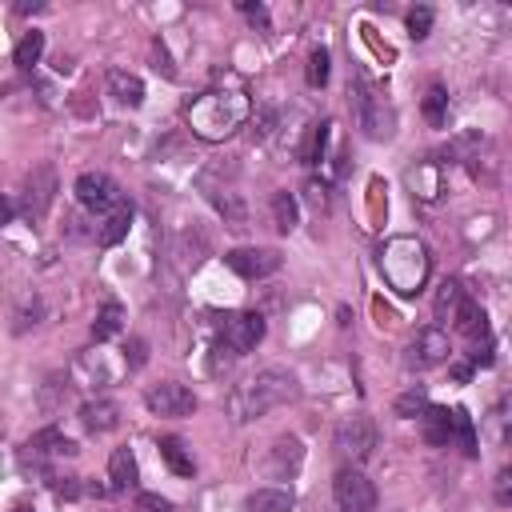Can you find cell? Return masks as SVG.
Wrapping results in <instances>:
<instances>
[{"label": "cell", "mask_w": 512, "mask_h": 512, "mask_svg": "<svg viewBox=\"0 0 512 512\" xmlns=\"http://www.w3.org/2000/svg\"><path fill=\"white\" fill-rule=\"evenodd\" d=\"M296 396H300V380L288 368H260L228 392V412H232L236 424H244L252 416H264L268 408H280V404L296 400Z\"/></svg>", "instance_id": "obj_1"}, {"label": "cell", "mask_w": 512, "mask_h": 512, "mask_svg": "<svg viewBox=\"0 0 512 512\" xmlns=\"http://www.w3.org/2000/svg\"><path fill=\"white\" fill-rule=\"evenodd\" d=\"M244 116H248V96H244L240 88H232V92L212 88V92H204V96H196V100L188 104V124H192V132L204 136V140H224V136H232V132L244 124Z\"/></svg>", "instance_id": "obj_2"}, {"label": "cell", "mask_w": 512, "mask_h": 512, "mask_svg": "<svg viewBox=\"0 0 512 512\" xmlns=\"http://www.w3.org/2000/svg\"><path fill=\"white\" fill-rule=\"evenodd\" d=\"M380 272H384V280H388L400 296L420 292V284H424V276H428V252H424V244L412 240V236L388 240L384 252H380Z\"/></svg>", "instance_id": "obj_3"}, {"label": "cell", "mask_w": 512, "mask_h": 512, "mask_svg": "<svg viewBox=\"0 0 512 512\" xmlns=\"http://www.w3.org/2000/svg\"><path fill=\"white\" fill-rule=\"evenodd\" d=\"M352 104H356V120H360V128H364L368 140H392L396 116H392V104H388L380 92H372L364 80H356Z\"/></svg>", "instance_id": "obj_4"}, {"label": "cell", "mask_w": 512, "mask_h": 512, "mask_svg": "<svg viewBox=\"0 0 512 512\" xmlns=\"http://www.w3.org/2000/svg\"><path fill=\"white\" fill-rule=\"evenodd\" d=\"M332 448H336V456L340 460H348V464H360V460H368L372 456V448H376V424H372V416H344L340 424H336V432H332Z\"/></svg>", "instance_id": "obj_5"}, {"label": "cell", "mask_w": 512, "mask_h": 512, "mask_svg": "<svg viewBox=\"0 0 512 512\" xmlns=\"http://www.w3.org/2000/svg\"><path fill=\"white\" fill-rule=\"evenodd\" d=\"M332 500L340 512H376V484L356 464H344L332 480Z\"/></svg>", "instance_id": "obj_6"}, {"label": "cell", "mask_w": 512, "mask_h": 512, "mask_svg": "<svg viewBox=\"0 0 512 512\" xmlns=\"http://www.w3.org/2000/svg\"><path fill=\"white\" fill-rule=\"evenodd\" d=\"M452 328L472 344V364H488L492 360V328H488V316H484L480 304L464 300V308L456 312Z\"/></svg>", "instance_id": "obj_7"}, {"label": "cell", "mask_w": 512, "mask_h": 512, "mask_svg": "<svg viewBox=\"0 0 512 512\" xmlns=\"http://www.w3.org/2000/svg\"><path fill=\"white\" fill-rule=\"evenodd\" d=\"M260 340H264V316L260 312H232V316H224L220 344H228L232 356L252 352Z\"/></svg>", "instance_id": "obj_8"}, {"label": "cell", "mask_w": 512, "mask_h": 512, "mask_svg": "<svg viewBox=\"0 0 512 512\" xmlns=\"http://www.w3.org/2000/svg\"><path fill=\"white\" fill-rule=\"evenodd\" d=\"M452 356V344H448V332L444 328H420L416 332V340L408 344V352H404V364L408 368H416V372H424V368H436V364H444Z\"/></svg>", "instance_id": "obj_9"}, {"label": "cell", "mask_w": 512, "mask_h": 512, "mask_svg": "<svg viewBox=\"0 0 512 512\" xmlns=\"http://www.w3.org/2000/svg\"><path fill=\"white\" fill-rule=\"evenodd\" d=\"M144 404H148L152 416H192V412H196L192 388H184V384H176V380L152 384V388L144 392Z\"/></svg>", "instance_id": "obj_10"}, {"label": "cell", "mask_w": 512, "mask_h": 512, "mask_svg": "<svg viewBox=\"0 0 512 512\" xmlns=\"http://www.w3.org/2000/svg\"><path fill=\"white\" fill-rule=\"evenodd\" d=\"M76 200H80L84 208H92V212H116V208L124 204L116 180L104 176V172H84V176L76 180Z\"/></svg>", "instance_id": "obj_11"}, {"label": "cell", "mask_w": 512, "mask_h": 512, "mask_svg": "<svg viewBox=\"0 0 512 512\" xmlns=\"http://www.w3.org/2000/svg\"><path fill=\"white\" fill-rule=\"evenodd\" d=\"M224 264H228L236 276H244V280H264V276H272V272L284 264V256H280L276 248H232V252L224 256Z\"/></svg>", "instance_id": "obj_12"}, {"label": "cell", "mask_w": 512, "mask_h": 512, "mask_svg": "<svg viewBox=\"0 0 512 512\" xmlns=\"http://www.w3.org/2000/svg\"><path fill=\"white\" fill-rule=\"evenodd\" d=\"M300 464H304V444H300L296 436H280V440L272 444L268 472H272L276 480H288V476H296V472H300Z\"/></svg>", "instance_id": "obj_13"}, {"label": "cell", "mask_w": 512, "mask_h": 512, "mask_svg": "<svg viewBox=\"0 0 512 512\" xmlns=\"http://www.w3.org/2000/svg\"><path fill=\"white\" fill-rule=\"evenodd\" d=\"M108 96H116V100L128 104V108H140V104H144V80H140L136 72L112 68V72H108Z\"/></svg>", "instance_id": "obj_14"}, {"label": "cell", "mask_w": 512, "mask_h": 512, "mask_svg": "<svg viewBox=\"0 0 512 512\" xmlns=\"http://www.w3.org/2000/svg\"><path fill=\"white\" fill-rule=\"evenodd\" d=\"M80 424L88 428V432H112L116 424H120V408L112 404V400H88V404H80Z\"/></svg>", "instance_id": "obj_15"}, {"label": "cell", "mask_w": 512, "mask_h": 512, "mask_svg": "<svg viewBox=\"0 0 512 512\" xmlns=\"http://www.w3.org/2000/svg\"><path fill=\"white\" fill-rule=\"evenodd\" d=\"M160 460L176 472V476H192L196 472V460H192V448L180 440V436H160Z\"/></svg>", "instance_id": "obj_16"}, {"label": "cell", "mask_w": 512, "mask_h": 512, "mask_svg": "<svg viewBox=\"0 0 512 512\" xmlns=\"http://www.w3.org/2000/svg\"><path fill=\"white\" fill-rule=\"evenodd\" d=\"M76 452V444L68 440V436H60L56 428H44V432H36L32 440H28V456L32 460H44V456H72Z\"/></svg>", "instance_id": "obj_17"}, {"label": "cell", "mask_w": 512, "mask_h": 512, "mask_svg": "<svg viewBox=\"0 0 512 512\" xmlns=\"http://www.w3.org/2000/svg\"><path fill=\"white\" fill-rule=\"evenodd\" d=\"M136 456H132V448H116L112 452V460H108V480H112V492H128V488H136Z\"/></svg>", "instance_id": "obj_18"}, {"label": "cell", "mask_w": 512, "mask_h": 512, "mask_svg": "<svg viewBox=\"0 0 512 512\" xmlns=\"http://www.w3.org/2000/svg\"><path fill=\"white\" fill-rule=\"evenodd\" d=\"M420 420H424V440H428V444H436V448L452 444V412H448V408H432V404H428V412H424Z\"/></svg>", "instance_id": "obj_19"}, {"label": "cell", "mask_w": 512, "mask_h": 512, "mask_svg": "<svg viewBox=\"0 0 512 512\" xmlns=\"http://www.w3.org/2000/svg\"><path fill=\"white\" fill-rule=\"evenodd\" d=\"M464 300H468V296H464V288H460L456 280H444V284H440V292H436V308H432V312H436V320H440V324H452V320H456V312L464 308Z\"/></svg>", "instance_id": "obj_20"}, {"label": "cell", "mask_w": 512, "mask_h": 512, "mask_svg": "<svg viewBox=\"0 0 512 512\" xmlns=\"http://www.w3.org/2000/svg\"><path fill=\"white\" fill-rule=\"evenodd\" d=\"M128 224H132V208H128V204H120L116 212H108V216H104V224H100L96 240H100L104 248H112V244H120V240L128 236Z\"/></svg>", "instance_id": "obj_21"}, {"label": "cell", "mask_w": 512, "mask_h": 512, "mask_svg": "<svg viewBox=\"0 0 512 512\" xmlns=\"http://www.w3.org/2000/svg\"><path fill=\"white\" fill-rule=\"evenodd\" d=\"M248 512H292V492L288 488H260L248 496Z\"/></svg>", "instance_id": "obj_22"}, {"label": "cell", "mask_w": 512, "mask_h": 512, "mask_svg": "<svg viewBox=\"0 0 512 512\" xmlns=\"http://www.w3.org/2000/svg\"><path fill=\"white\" fill-rule=\"evenodd\" d=\"M40 56H44V32H36V28H32V32H24V40L12 48V64L28 72V68H32Z\"/></svg>", "instance_id": "obj_23"}, {"label": "cell", "mask_w": 512, "mask_h": 512, "mask_svg": "<svg viewBox=\"0 0 512 512\" xmlns=\"http://www.w3.org/2000/svg\"><path fill=\"white\" fill-rule=\"evenodd\" d=\"M120 324H124V308H120L116 300H108V304L96 312V320H92V340H108V336H116Z\"/></svg>", "instance_id": "obj_24"}, {"label": "cell", "mask_w": 512, "mask_h": 512, "mask_svg": "<svg viewBox=\"0 0 512 512\" xmlns=\"http://www.w3.org/2000/svg\"><path fill=\"white\" fill-rule=\"evenodd\" d=\"M452 440H460V452L464 456H476V424L468 416V408H452Z\"/></svg>", "instance_id": "obj_25"}, {"label": "cell", "mask_w": 512, "mask_h": 512, "mask_svg": "<svg viewBox=\"0 0 512 512\" xmlns=\"http://www.w3.org/2000/svg\"><path fill=\"white\" fill-rule=\"evenodd\" d=\"M424 116H428L432 128H440L448 120V92H444V84H428V92H424Z\"/></svg>", "instance_id": "obj_26"}, {"label": "cell", "mask_w": 512, "mask_h": 512, "mask_svg": "<svg viewBox=\"0 0 512 512\" xmlns=\"http://www.w3.org/2000/svg\"><path fill=\"white\" fill-rule=\"evenodd\" d=\"M272 224H276V232H292L296 228V200L284 188L272 192Z\"/></svg>", "instance_id": "obj_27"}, {"label": "cell", "mask_w": 512, "mask_h": 512, "mask_svg": "<svg viewBox=\"0 0 512 512\" xmlns=\"http://www.w3.org/2000/svg\"><path fill=\"white\" fill-rule=\"evenodd\" d=\"M328 64H332V60H328V48H312V52H308V68H304V72H308V84H312V88H324V84H328V72H332Z\"/></svg>", "instance_id": "obj_28"}, {"label": "cell", "mask_w": 512, "mask_h": 512, "mask_svg": "<svg viewBox=\"0 0 512 512\" xmlns=\"http://www.w3.org/2000/svg\"><path fill=\"white\" fill-rule=\"evenodd\" d=\"M424 412H428V396H424V388H408V392L396 400V416H404V420L424 416Z\"/></svg>", "instance_id": "obj_29"}, {"label": "cell", "mask_w": 512, "mask_h": 512, "mask_svg": "<svg viewBox=\"0 0 512 512\" xmlns=\"http://www.w3.org/2000/svg\"><path fill=\"white\" fill-rule=\"evenodd\" d=\"M328 128H332V124H328V120H324V124H316V128H312V136H308V144H304V148H300V160H304V164H316V160H320V156H324V140H328Z\"/></svg>", "instance_id": "obj_30"}, {"label": "cell", "mask_w": 512, "mask_h": 512, "mask_svg": "<svg viewBox=\"0 0 512 512\" xmlns=\"http://www.w3.org/2000/svg\"><path fill=\"white\" fill-rule=\"evenodd\" d=\"M428 28H432V8H428V4L412 8V12H408V32H412L416 40H424V36H428Z\"/></svg>", "instance_id": "obj_31"}, {"label": "cell", "mask_w": 512, "mask_h": 512, "mask_svg": "<svg viewBox=\"0 0 512 512\" xmlns=\"http://www.w3.org/2000/svg\"><path fill=\"white\" fill-rule=\"evenodd\" d=\"M132 512H172V500H164L160 492H140Z\"/></svg>", "instance_id": "obj_32"}, {"label": "cell", "mask_w": 512, "mask_h": 512, "mask_svg": "<svg viewBox=\"0 0 512 512\" xmlns=\"http://www.w3.org/2000/svg\"><path fill=\"white\" fill-rule=\"evenodd\" d=\"M492 492H496V504L512 508V464L496 472V484H492Z\"/></svg>", "instance_id": "obj_33"}, {"label": "cell", "mask_w": 512, "mask_h": 512, "mask_svg": "<svg viewBox=\"0 0 512 512\" xmlns=\"http://www.w3.org/2000/svg\"><path fill=\"white\" fill-rule=\"evenodd\" d=\"M128 352H132V356H128V368H140V364L148 360V344H144L140 336H132V340H128Z\"/></svg>", "instance_id": "obj_34"}, {"label": "cell", "mask_w": 512, "mask_h": 512, "mask_svg": "<svg viewBox=\"0 0 512 512\" xmlns=\"http://www.w3.org/2000/svg\"><path fill=\"white\" fill-rule=\"evenodd\" d=\"M240 8H244V16H248V20H252V24H260V28H264V32H268V12H264V8H260V4H240Z\"/></svg>", "instance_id": "obj_35"}, {"label": "cell", "mask_w": 512, "mask_h": 512, "mask_svg": "<svg viewBox=\"0 0 512 512\" xmlns=\"http://www.w3.org/2000/svg\"><path fill=\"white\" fill-rule=\"evenodd\" d=\"M56 496H64V500H76V496H80V484L68 476L64 484H56Z\"/></svg>", "instance_id": "obj_36"}, {"label": "cell", "mask_w": 512, "mask_h": 512, "mask_svg": "<svg viewBox=\"0 0 512 512\" xmlns=\"http://www.w3.org/2000/svg\"><path fill=\"white\" fill-rule=\"evenodd\" d=\"M12 512H36V508H28V504H16V508H12Z\"/></svg>", "instance_id": "obj_37"}]
</instances>
